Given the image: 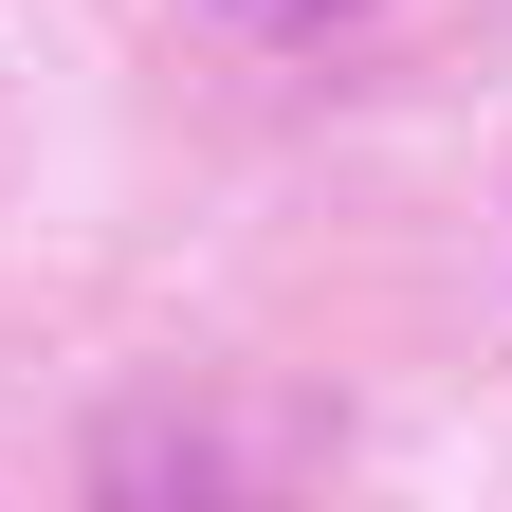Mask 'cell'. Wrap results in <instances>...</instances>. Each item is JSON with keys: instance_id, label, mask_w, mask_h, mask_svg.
<instances>
[{"instance_id": "cell-1", "label": "cell", "mask_w": 512, "mask_h": 512, "mask_svg": "<svg viewBox=\"0 0 512 512\" xmlns=\"http://www.w3.org/2000/svg\"><path fill=\"white\" fill-rule=\"evenodd\" d=\"M238 37H330V19H366V0H220Z\"/></svg>"}]
</instances>
